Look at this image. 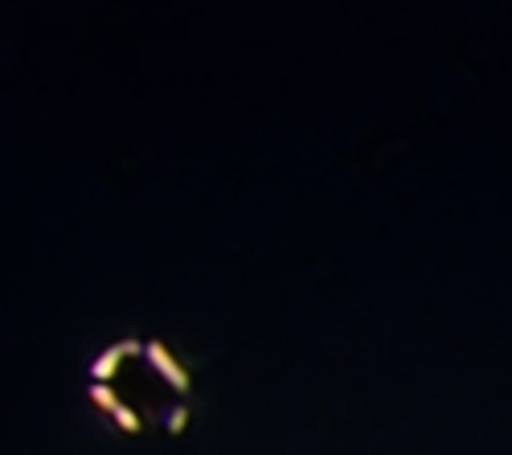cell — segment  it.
<instances>
[{
  "label": "cell",
  "mask_w": 512,
  "mask_h": 455,
  "mask_svg": "<svg viewBox=\"0 0 512 455\" xmlns=\"http://www.w3.org/2000/svg\"><path fill=\"white\" fill-rule=\"evenodd\" d=\"M91 402L127 435H181L193 415V378L168 345L127 337L95 357Z\"/></svg>",
  "instance_id": "obj_1"
}]
</instances>
